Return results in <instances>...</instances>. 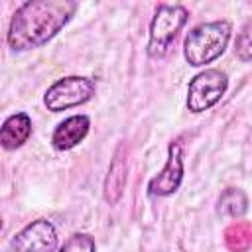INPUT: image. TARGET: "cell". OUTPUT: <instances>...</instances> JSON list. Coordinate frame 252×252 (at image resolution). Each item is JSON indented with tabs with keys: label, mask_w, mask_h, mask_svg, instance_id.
Returning <instances> with one entry per match:
<instances>
[{
	"label": "cell",
	"mask_w": 252,
	"mask_h": 252,
	"mask_svg": "<svg viewBox=\"0 0 252 252\" xmlns=\"http://www.w3.org/2000/svg\"><path fill=\"white\" fill-rule=\"evenodd\" d=\"M228 77L220 69H205L189 81L187 87V108L193 114L205 112L215 106L226 93Z\"/></svg>",
	"instance_id": "5b68a950"
},
{
	"label": "cell",
	"mask_w": 252,
	"mask_h": 252,
	"mask_svg": "<svg viewBox=\"0 0 252 252\" xmlns=\"http://www.w3.org/2000/svg\"><path fill=\"white\" fill-rule=\"evenodd\" d=\"M248 209V199L244 195L242 189H236V187H228L220 199H219V207H217V213L222 215V217H230V219H238L246 213Z\"/></svg>",
	"instance_id": "8fae6325"
},
{
	"label": "cell",
	"mask_w": 252,
	"mask_h": 252,
	"mask_svg": "<svg viewBox=\"0 0 252 252\" xmlns=\"http://www.w3.org/2000/svg\"><path fill=\"white\" fill-rule=\"evenodd\" d=\"M234 55L240 61H252V22H248L234 41Z\"/></svg>",
	"instance_id": "7c38bea8"
},
{
	"label": "cell",
	"mask_w": 252,
	"mask_h": 252,
	"mask_svg": "<svg viewBox=\"0 0 252 252\" xmlns=\"http://www.w3.org/2000/svg\"><path fill=\"white\" fill-rule=\"evenodd\" d=\"M187 10L181 4H159L152 24H150V39H148V55L159 59L167 53L171 41L181 32L187 22Z\"/></svg>",
	"instance_id": "3957f363"
},
{
	"label": "cell",
	"mask_w": 252,
	"mask_h": 252,
	"mask_svg": "<svg viewBox=\"0 0 252 252\" xmlns=\"http://www.w3.org/2000/svg\"><path fill=\"white\" fill-rule=\"evenodd\" d=\"M32 134V118L26 112L10 114L0 130V144L4 150H16L28 142Z\"/></svg>",
	"instance_id": "30bf717a"
},
{
	"label": "cell",
	"mask_w": 252,
	"mask_h": 252,
	"mask_svg": "<svg viewBox=\"0 0 252 252\" xmlns=\"http://www.w3.org/2000/svg\"><path fill=\"white\" fill-rule=\"evenodd\" d=\"M57 230L47 219H37L26 224L12 236L6 252H55Z\"/></svg>",
	"instance_id": "8992f818"
},
{
	"label": "cell",
	"mask_w": 252,
	"mask_h": 252,
	"mask_svg": "<svg viewBox=\"0 0 252 252\" xmlns=\"http://www.w3.org/2000/svg\"><path fill=\"white\" fill-rule=\"evenodd\" d=\"M59 252H96L94 238L85 232H77L59 248Z\"/></svg>",
	"instance_id": "4fadbf2b"
},
{
	"label": "cell",
	"mask_w": 252,
	"mask_h": 252,
	"mask_svg": "<svg viewBox=\"0 0 252 252\" xmlns=\"http://www.w3.org/2000/svg\"><path fill=\"white\" fill-rule=\"evenodd\" d=\"M126 179H128V165H126V156H124V144H120L112 161H110V167H108V173H106V179H104V199H106V203H110V205L118 203V199L124 193Z\"/></svg>",
	"instance_id": "9c48e42d"
},
{
	"label": "cell",
	"mask_w": 252,
	"mask_h": 252,
	"mask_svg": "<svg viewBox=\"0 0 252 252\" xmlns=\"http://www.w3.org/2000/svg\"><path fill=\"white\" fill-rule=\"evenodd\" d=\"M91 128V118L85 114H75L65 118L63 122H59L51 134V146L59 152H67L73 150L75 146H79L85 136L89 134Z\"/></svg>",
	"instance_id": "ba28073f"
},
{
	"label": "cell",
	"mask_w": 252,
	"mask_h": 252,
	"mask_svg": "<svg viewBox=\"0 0 252 252\" xmlns=\"http://www.w3.org/2000/svg\"><path fill=\"white\" fill-rule=\"evenodd\" d=\"M77 12L73 0H30L12 16L8 28V45L14 51H28L55 37Z\"/></svg>",
	"instance_id": "6da1fadb"
},
{
	"label": "cell",
	"mask_w": 252,
	"mask_h": 252,
	"mask_svg": "<svg viewBox=\"0 0 252 252\" xmlns=\"http://www.w3.org/2000/svg\"><path fill=\"white\" fill-rule=\"evenodd\" d=\"M230 32L232 28L226 20H215L195 26L183 41V55L187 63L193 67H201L219 59L228 45Z\"/></svg>",
	"instance_id": "7a4b0ae2"
},
{
	"label": "cell",
	"mask_w": 252,
	"mask_h": 252,
	"mask_svg": "<svg viewBox=\"0 0 252 252\" xmlns=\"http://www.w3.org/2000/svg\"><path fill=\"white\" fill-rule=\"evenodd\" d=\"M94 89H96V85L89 77H79V75L63 77V79H57L45 91L43 104L51 112H61V110L89 102L94 94Z\"/></svg>",
	"instance_id": "277c9868"
},
{
	"label": "cell",
	"mask_w": 252,
	"mask_h": 252,
	"mask_svg": "<svg viewBox=\"0 0 252 252\" xmlns=\"http://www.w3.org/2000/svg\"><path fill=\"white\" fill-rule=\"evenodd\" d=\"M183 181V158H181V144L171 142L167 148V161L163 169L154 175L148 183V193L152 197H167L173 195Z\"/></svg>",
	"instance_id": "52a82bcc"
}]
</instances>
